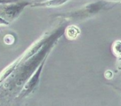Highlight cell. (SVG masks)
Here are the masks:
<instances>
[{"instance_id":"cell-1","label":"cell","mask_w":121,"mask_h":106,"mask_svg":"<svg viewBox=\"0 0 121 106\" xmlns=\"http://www.w3.org/2000/svg\"><path fill=\"white\" fill-rule=\"evenodd\" d=\"M29 4H30V3L28 1L18 2V1L11 3L1 4L0 17L10 23L15 20L21 13L23 8Z\"/></svg>"},{"instance_id":"cell-2","label":"cell","mask_w":121,"mask_h":106,"mask_svg":"<svg viewBox=\"0 0 121 106\" xmlns=\"http://www.w3.org/2000/svg\"><path fill=\"white\" fill-rule=\"evenodd\" d=\"M47 57L48 56H45V59H44V60L43 62V63H41L40 65V67H38V69L37 70V72L35 73V74L32 76L31 79H30V80L28 81V82L24 86V89H23V91H22V93H23V97L29 94L32 91V90L35 88V85L38 84V81H39V76L40 75L41 70L43 69V66L45 64V62L46 60Z\"/></svg>"},{"instance_id":"cell-3","label":"cell","mask_w":121,"mask_h":106,"mask_svg":"<svg viewBox=\"0 0 121 106\" xmlns=\"http://www.w3.org/2000/svg\"><path fill=\"white\" fill-rule=\"evenodd\" d=\"M69 0H47L42 2H33L30 5L32 7H57L60 6Z\"/></svg>"},{"instance_id":"cell-4","label":"cell","mask_w":121,"mask_h":106,"mask_svg":"<svg viewBox=\"0 0 121 106\" xmlns=\"http://www.w3.org/2000/svg\"><path fill=\"white\" fill-rule=\"evenodd\" d=\"M9 24V22L6 21L4 18L0 17V25H8Z\"/></svg>"},{"instance_id":"cell-5","label":"cell","mask_w":121,"mask_h":106,"mask_svg":"<svg viewBox=\"0 0 121 106\" xmlns=\"http://www.w3.org/2000/svg\"><path fill=\"white\" fill-rule=\"evenodd\" d=\"M47 1V0H35L33 2H42V1Z\"/></svg>"}]
</instances>
